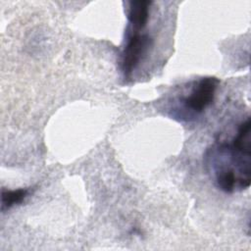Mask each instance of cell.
<instances>
[{"mask_svg": "<svg viewBox=\"0 0 251 251\" xmlns=\"http://www.w3.org/2000/svg\"><path fill=\"white\" fill-rule=\"evenodd\" d=\"M251 137L248 126H239L231 142H222L207 152L217 186L227 193L250 186Z\"/></svg>", "mask_w": 251, "mask_h": 251, "instance_id": "1", "label": "cell"}, {"mask_svg": "<svg viewBox=\"0 0 251 251\" xmlns=\"http://www.w3.org/2000/svg\"><path fill=\"white\" fill-rule=\"evenodd\" d=\"M152 45V38L147 33L130 31L122 55V71L126 77H129Z\"/></svg>", "mask_w": 251, "mask_h": 251, "instance_id": "2", "label": "cell"}, {"mask_svg": "<svg viewBox=\"0 0 251 251\" xmlns=\"http://www.w3.org/2000/svg\"><path fill=\"white\" fill-rule=\"evenodd\" d=\"M220 79L215 76H205L195 82L189 94L181 98L184 107L196 114L204 112L214 101Z\"/></svg>", "mask_w": 251, "mask_h": 251, "instance_id": "3", "label": "cell"}, {"mask_svg": "<svg viewBox=\"0 0 251 251\" xmlns=\"http://www.w3.org/2000/svg\"><path fill=\"white\" fill-rule=\"evenodd\" d=\"M152 1L138 0L128 2V28L130 31H141L147 25Z\"/></svg>", "mask_w": 251, "mask_h": 251, "instance_id": "4", "label": "cell"}, {"mask_svg": "<svg viewBox=\"0 0 251 251\" xmlns=\"http://www.w3.org/2000/svg\"><path fill=\"white\" fill-rule=\"evenodd\" d=\"M29 194L28 188H19V189H5L1 191V210H9L15 205L21 204Z\"/></svg>", "mask_w": 251, "mask_h": 251, "instance_id": "5", "label": "cell"}]
</instances>
